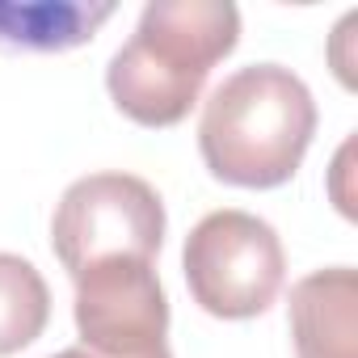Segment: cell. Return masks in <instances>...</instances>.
<instances>
[{"instance_id": "cell-1", "label": "cell", "mask_w": 358, "mask_h": 358, "mask_svg": "<svg viewBox=\"0 0 358 358\" xmlns=\"http://www.w3.org/2000/svg\"><path fill=\"white\" fill-rule=\"evenodd\" d=\"M241 43L232 0H152L135 34L114 51L106 89L139 127H177L194 106L211 68Z\"/></svg>"}, {"instance_id": "cell-2", "label": "cell", "mask_w": 358, "mask_h": 358, "mask_svg": "<svg viewBox=\"0 0 358 358\" xmlns=\"http://www.w3.org/2000/svg\"><path fill=\"white\" fill-rule=\"evenodd\" d=\"M316 135L312 89L282 64L232 72L203 106L199 152L211 177L241 190L291 182Z\"/></svg>"}, {"instance_id": "cell-3", "label": "cell", "mask_w": 358, "mask_h": 358, "mask_svg": "<svg viewBox=\"0 0 358 358\" xmlns=\"http://www.w3.org/2000/svg\"><path fill=\"white\" fill-rule=\"evenodd\" d=\"M182 270L194 303L220 320L262 316L287 278V253L278 232L249 211L203 215L182 249Z\"/></svg>"}, {"instance_id": "cell-4", "label": "cell", "mask_w": 358, "mask_h": 358, "mask_svg": "<svg viewBox=\"0 0 358 358\" xmlns=\"http://www.w3.org/2000/svg\"><path fill=\"white\" fill-rule=\"evenodd\" d=\"M164 245V203L135 173H89L72 182L51 220V249L76 278L106 257L156 262Z\"/></svg>"}, {"instance_id": "cell-5", "label": "cell", "mask_w": 358, "mask_h": 358, "mask_svg": "<svg viewBox=\"0 0 358 358\" xmlns=\"http://www.w3.org/2000/svg\"><path fill=\"white\" fill-rule=\"evenodd\" d=\"M76 333L97 358H173L169 295L143 257H106L76 278Z\"/></svg>"}, {"instance_id": "cell-6", "label": "cell", "mask_w": 358, "mask_h": 358, "mask_svg": "<svg viewBox=\"0 0 358 358\" xmlns=\"http://www.w3.org/2000/svg\"><path fill=\"white\" fill-rule=\"evenodd\" d=\"M295 358H358V274L354 266L312 270L287 303Z\"/></svg>"}, {"instance_id": "cell-7", "label": "cell", "mask_w": 358, "mask_h": 358, "mask_svg": "<svg viewBox=\"0 0 358 358\" xmlns=\"http://www.w3.org/2000/svg\"><path fill=\"white\" fill-rule=\"evenodd\" d=\"M114 17V5H80V0H22L0 5V47L22 51H68L97 34Z\"/></svg>"}, {"instance_id": "cell-8", "label": "cell", "mask_w": 358, "mask_h": 358, "mask_svg": "<svg viewBox=\"0 0 358 358\" xmlns=\"http://www.w3.org/2000/svg\"><path fill=\"white\" fill-rule=\"evenodd\" d=\"M51 320V291L34 262L0 253V358L26 350Z\"/></svg>"}, {"instance_id": "cell-9", "label": "cell", "mask_w": 358, "mask_h": 358, "mask_svg": "<svg viewBox=\"0 0 358 358\" xmlns=\"http://www.w3.org/2000/svg\"><path fill=\"white\" fill-rule=\"evenodd\" d=\"M350 156H354V139H345V143H341V152H337V160H333V182H329L333 203H337V211H341L345 220H354V215H358V211H354V194H350V190H341L345 169H350Z\"/></svg>"}, {"instance_id": "cell-10", "label": "cell", "mask_w": 358, "mask_h": 358, "mask_svg": "<svg viewBox=\"0 0 358 358\" xmlns=\"http://www.w3.org/2000/svg\"><path fill=\"white\" fill-rule=\"evenodd\" d=\"M51 358H97L93 350H85V345H72V350H59V354H51Z\"/></svg>"}]
</instances>
